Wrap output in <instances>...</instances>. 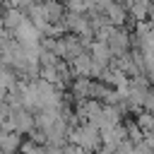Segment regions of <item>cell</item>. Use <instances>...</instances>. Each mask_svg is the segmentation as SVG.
Instances as JSON below:
<instances>
[{
  "label": "cell",
  "mask_w": 154,
  "mask_h": 154,
  "mask_svg": "<svg viewBox=\"0 0 154 154\" xmlns=\"http://www.w3.org/2000/svg\"><path fill=\"white\" fill-rule=\"evenodd\" d=\"M147 22H149V24L154 26V7H152V12H149V17H147Z\"/></svg>",
  "instance_id": "17"
},
{
  "label": "cell",
  "mask_w": 154,
  "mask_h": 154,
  "mask_svg": "<svg viewBox=\"0 0 154 154\" xmlns=\"http://www.w3.org/2000/svg\"><path fill=\"white\" fill-rule=\"evenodd\" d=\"M17 82H19V79H17V72H14L10 65H5V63L0 60V87H5V89L10 91V89L17 87Z\"/></svg>",
  "instance_id": "11"
},
{
  "label": "cell",
  "mask_w": 154,
  "mask_h": 154,
  "mask_svg": "<svg viewBox=\"0 0 154 154\" xmlns=\"http://www.w3.org/2000/svg\"><path fill=\"white\" fill-rule=\"evenodd\" d=\"M116 149H118V147H111V144H101L96 154H116Z\"/></svg>",
  "instance_id": "16"
},
{
  "label": "cell",
  "mask_w": 154,
  "mask_h": 154,
  "mask_svg": "<svg viewBox=\"0 0 154 154\" xmlns=\"http://www.w3.org/2000/svg\"><path fill=\"white\" fill-rule=\"evenodd\" d=\"M103 14L108 17V22L113 26H123L128 19H130V12H128V5L120 2V0H108L103 5Z\"/></svg>",
  "instance_id": "6"
},
{
  "label": "cell",
  "mask_w": 154,
  "mask_h": 154,
  "mask_svg": "<svg viewBox=\"0 0 154 154\" xmlns=\"http://www.w3.org/2000/svg\"><path fill=\"white\" fill-rule=\"evenodd\" d=\"M19 152H22V154H41V152H43V147H41L38 142H34V140H29V142H22V147H19Z\"/></svg>",
  "instance_id": "13"
},
{
  "label": "cell",
  "mask_w": 154,
  "mask_h": 154,
  "mask_svg": "<svg viewBox=\"0 0 154 154\" xmlns=\"http://www.w3.org/2000/svg\"><path fill=\"white\" fill-rule=\"evenodd\" d=\"M5 2H7V7H22V10H26L31 5V0H5Z\"/></svg>",
  "instance_id": "15"
},
{
  "label": "cell",
  "mask_w": 154,
  "mask_h": 154,
  "mask_svg": "<svg viewBox=\"0 0 154 154\" xmlns=\"http://www.w3.org/2000/svg\"><path fill=\"white\" fill-rule=\"evenodd\" d=\"M67 65H70L72 77H91V65H94V60H91L89 48L82 51L79 55H75L72 60H67Z\"/></svg>",
  "instance_id": "7"
},
{
  "label": "cell",
  "mask_w": 154,
  "mask_h": 154,
  "mask_svg": "<svg viewBox=\"0 0 154 154\" xmlns=\"http://www.w3.org/2000/svg\"><path fill=\"white\" fill-rule=\"evenodd\" d=\"M31 2H46V0H31Z\"/></svg>",
  "instance_id": "18"
},
{
  "label": "cell",
  "mask_w": 154,
  "mask_h": 154,
  "mask_svg": "<svg viewBox=\"0 0 154 154\" xmlns=\"http://www.w3.org/2000/svg\"><path fill=\"white\" fill-rule=\"evenodd\" d=\"M19 147H22V135L14 132V130L0 128V152L2 154H14V152H19Z\"/></svg>",
  "instance_id": "8"
},
{
  "label": "cell",
  "mask_w": 154,
  "mask_h": 154,
  "mask_svg": "<svg viewBox=\"0 0 154 154\" xmlns=\"http://www.w3.org/2000/svg\"><path fill=\"white\" fill-rule=\"evenodd\" d=\"M123 140H128V132H125V125H123V123H118V125H113V128L101 130V144L118 147Z\"/></svg>",
  "instance_id": "10"
},
{
  "label": "cell",
  "mask_w": 154,
  "mask_h": 154,
  "mask_svg": "<svg viewBox=\"0 0 154 154\" xmlns=\"http://www.w3.org/2000/svg\"><path fill=\"white\" fill-rule=\"evenodd\" d=\"M67 142L79 147V149H87V152H99V147H101V130L94 123H77V125L70 128Z\"/></svg>",
  "instance_id": "1"
},
{
  "label": "cell",
  "mask_w": 154,
  "mask_h": 154,
  "mask_svg": "<svg viewBox=\"0 0 154 154\" xmlns=\"http://www.w3.org/2000/svg\"><path fill=\"white\" fill-rule=\"evenodd\" d=\"M103 41L108 43V48H111L113 58H118V55L128 53V51H130V46H132V38H130V34H128L123 26H111V29H108V36H106Z\"/></svg>",
  "instance_id": "4"
},
{
  "label": "cell",
  "mask_w": 154,
  "mask_h": 154,
  "mask_svg": "<svg viewBox=\"0 0 154 154\" xmlns=\"http://www.w3.org/2000/svg\"><path fill=\"white\" fill-rule=\"evenodd\" d=\"M113 65L120 67L128 77H137V75H144V65H142V53L140 51H128L118 58H113Z\"/></svg>",
  "instance_id": "5"
},
{
  "label": "cell",
  "mask_w": 154,
  "mask_h": 154,
  "mask_svg": "<svg viewBox=\"0 0 154 154\" xmlns=\"http://www.w3.org/2000/svg\"><path fill=\"white\" fill-rule=\"evenodd\" d=\"M24 19H26V10H22V7H5L2 10V26L7 31H14Z\"/></svg>",
  "instance_id": "9"
},
{
  "label": "cell",
  "mask_w": 154,
  "mask_h": 154,
  "mask_svg": "<svg viewBox=\"0 0 154 154\" xmlns=\"http://www.w3.org/2000/svg\"><path fill=\"white\" fill-rule=\"evenodd\" d=\"M2 128H5V130H14V132H19V135H26V132H31V130L36 128L34 111H29V108H24V106H19V108H12V111H10V116L5 118Z\"/></svg>",
  "instance_id": "2"
},
{
  "label": "cell",
  "mask_w": 154,
  "mask_h": 154,
  "mask_svg": "<svg viewBox=\"0 0 154 154\" xmlns=\"http://www.w3.org/2000/svg\"><path fill=\"white\" fill-rule=\"evenodd\" d=\"M12 36H14V41L17 43H22L24 48H29V51H36V48H41V41H43V34L38 31V26L26 17L14 31H12Z\"/></svg>",
  "instance_id": "3"
},
{
  "label": "cell",
  "mask_w": 154,
  "mask_h": 154,
  "mask_svg": "<svg viewBox=\"0 0 154 154\" xmlns=\"http://www.w3.org/2000/svg\"><path fill=\"white\" fill-rule=\"evenodd\" d=\"M135 123H137V125H140V130L147 135V132H152V130H154V113H152V111L140 108V111H137V116H135Z\"/></svg>",
  "instance_id": "12"
},
{
  "label": "cell",
  "mask_w": 154,
  "mask_h": 154,
  "mask_svg": "<svg viewBox=\"0 0 154 154\" xmlns=\"http://www.w3.org/2000/svg\"><path fill=\"white\" fill-rule=\"evenodd\" d=\"M116 154H137V147H135V142H130V140H123V142L118 144Z\"/></svg>",
  "instance_id": "14"
}]
</instances>
